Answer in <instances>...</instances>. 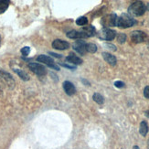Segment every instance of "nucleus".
Wrapping results in <instances>:
<instances>
[{
  "instance_id": "obj_1",
  "label": "nucleus",
  "mask_w": 149,
  "mask_h": 149,
  "mask_svg": "<svg viewBox=\"0 0 149 149\" xmlns=\"http://www.w3.org/2000/svg\"><path fill=\"white\" fill-rule=\"evenodd\" d=\"M146 11V6L142 1L134 2L128 8V13L134 17H140L145 14Z\"/></svg>"
},
{
  "instance_id": "obj_2",
  "label": "nucleus",
  "mask_w": 149,
  "mask_h": 149,
  "mask_svg": "<svg viewBox=\"0 0 149 149\" xmlns=\"http://www.w3.org/2000/svg\"><path fill=\"white\" fill-rule=\"evenodd\" d=\"M135 23H136V20L127 14H123L117 19V26L122 29H127V28L133 27Z\"/></svg>"
},
{
  "instance_id": "obj_3",
  "label": "nucleus",
  "mask_w": 149,
  "mask_h": 149,
  "mask_svg": "<svg viewBox=\"0 0 149 149\" xmlns=\"http://www.w3.org/2000/svg\"><path fill=\"white\" fill-rule=\"evenodd\" d=\"M117 19H118L117 15L110 14L103 17L101 20V23L103 27L108 29V27H115V26H117Z\"/></svg>"
},
{
  "instance_id": "obj_4",
  "label": "nucleus",
  "mask_w": 149,
  "mask_h": 149,
  "mask_svg": "<svg viewBox=\"0 0 149 149\" xmlns=\"http://www.w3.org/2000/svg\"><path fill=\"white\" fill-rule=\"evenodd\" d=\"M116 37V32L111 29H102L100 30V32L98 33V38L100 40H113V38Z\"/></svg>"
},
{
  "instance_id": "obj_5",
  "label": "nucleus",
  "mask_w": 149,
  "mask_h": 149,
  "mask_svg": "<svg viewBox=\"0 0 149 149\" xmlns=\"http://www.w3.org/2000/svg\"><path fill=\"white\" fill-rule=\"evenodd\" d=\"M29 69L33 72L35 74L38 75V76H44L47 74V70L43 65L38 63H35V62H31L28 65Z\"/></svg>"
},
{
  "instance_id": "obj_6",
  "label": "nucleus",
  "mask_w": 149,
  "mask_h": 149,
  "mask_svg": "<svg viewBox=\"0 0 149 149\" xmlns=\"http://www.w3.org/2000/svg\"><path fill=\"white\" fill-rule=\"evenodd\" d=\"M37 61L38 62H42L44 64H46V65H48L49 68H52L56 70H60V67L57 65V64H55L53 59H51L50 57L47 56V55H40L38 58H37Z\"/></svg>"
},
{
  "instance_id": "obj_7",
  "label": "nucleus",
  "mask_w": 149,
  "mask_h": 149,
  "mask_svg": "<svg viewBox=\"0 0 149 149\" xmlns=\"http://www.w3.org/2000/svg\"><path fill=\"white\" fill-rule=\"evenodd\" d=\"M131 38L135 43H141V42H144L147 40V35L143 31L134 30L131 33Z\"/></svg>"
},
{
  "instance_id": "obj_8",
  "label": "nucleus",
  "mask_w": 149,
  "mask_h": 149,
  "mask_svg": "<svg viewBox=\"0 0 149 149\" xmlns=\"http://www.w3.org/2000/svg\"><path fill=\"white\" fill-rule=\"evenodd\" d=\"M0 78H1L2 80L5 81V82L8 84V86L11 89H13L15 87V80L14 78L11 76V74H9L8 72H5L3 70H0Z\"/></svg>"
},
{
  "instance_id": "obj_9",
  "label": "nucleus",
  "mask_w": 149,
  "mask_h": 149,
  "mask_svg": "<svg viewBox=\"0 0 149 149\" xmlns=\"http://www.w3.org/2000/svg\"><path fill=\"white\" fill-rule=\"evenodd\" d=\"M72 48L81 55H85L87 52V43L83 40H77L73 43Z\"/></svg>"
},
{
  "instance_id": "obj_10",
  "label": "nucleus",
  "mask_w": 149,
  "mask_h": 149,
  "mask_svg": "<svg viewBox=\"0 0 149 149\" xmlns=\"http://www.w3.org/2000/svg\"><path fill=\"white\" fill-rule=\"evenodd\" d=\"M67 37L70 38H89V36L82 29L69 31L67 33Z\"/></svg>"
},
{
  "instance_id": "obj_11",
  "label": "nucleus",
  "mask_w": 149,
  "mask_h": 149,
  "mask_svg": "<svg viewBox=\"0 0 149 149\" xmlns=\"http://www.w3.org/2000/svg\"><path fill=\"white\" fill-rule=\"evenodd\" d=\"M63 89H64V92H65L66 94L69 96H72L76 93L75 86L73 85V83H72L69 81H66L63 82Z\"/></svg>"
},
{
  "instance_id": "obj_12",
  "label": "nucleus",
  "mask_w": 149,
  "mask_h": 149,
  "mask_svg": "<svg viewBox=\"0 0 149 149\" xmlns=\"http://www.w3.org/2000/svg\"><path fill=\"white\" fill-rule=\"evenodd\" d=\"M52 47L56 49L63 50V49H67L70 48V43L67 41L61 40H55L52 42Z\"/></svg>"
},
{
  "instance_id": "obj_13",
  "label": "nucleus",
  "mask_w": 149,
  "mask_h": 149,
  "mask_svg": "<svg viewBox=\"0 0 149 149\" xmlns=\"http://www.w3.org/2000/svg\"><path fill=\"white\" fill-rule=\"evenodd\" d=\"M102 57H103V59H104V61L107 63H109L110 65H112V66H115L116 65L117 60H116V58L113 55L110 54L108 52H102Z\"/></svg>"
},
{
  "instance_id": "obj_14",
  "label": "nucleus",
  "mask_w": 149,
  "mask_h": 149,
  "mask_svg": "<svg viewBox=\"0 0 149 149\" xmlns=\"http://www.w3.org/2000/svg\"><path fill=\"white\" fill-rule=\"evenodd\" d=\"M66 61L69 62V63H72V64H75V65H80L81 64L83 61L81 58H79L78 56L74 55L73 53H70L67 58H66Z\"/></svg>"
},
{
  "instance_id": "obj_15",
  "label": "nucleus",
  "mask_w": 149,
  "mask_h": 149,
  "mask_svg": "<svg viewBox=\"0 0 149 149\" xmlns=\"http://www.w3.org/2000/svg\"><path fill=\"white\" fill-rule=\"evenodd\" d=\"M14 72L21 78V79L23 80V81H29V76L28 75V73L26 72H24L23 70H21V69H17V68H14Z\"/></svg>"
},
{
  "instance_id": "obj_16",
  "label": "nucleus",
  "mask_w": 149,
  "mask_h": 149,
  "mask_svg": "<svg viewBox=\"0 0 149 149\" xmlns=\"http://www.w3.org/2000/svg\"><path fill=\"white\" fill-rule=\"evenodd\" d=\"M81 29L89 36V38L93 37L95 35V33H96V29H95L94 27H93V26H87V27H84Z\"/></svg>"
},
{
  "instance_id": "obj_17",
  "label": "nucleus",
  "mask_w": 149,
  "mask_h": 149,
  "mask_svg": "<svg viewBox=\"0 0 149 149\" xmlns=\"http://www.w3.org/2000/svg\"><path fill=\"white\" fill-rule=\"evenodd\" d=\"M148 125H147V123L143 121V122H141V124H140V128H139V132L141 134V135H143V136H146V135L148 133Z\"/></svg>"
},
{
  "instance_id": "obj_18",
  "label": "nucleus",
  "mask_w": 149,
  "mask_h": 149,
  "mask_svg": "<svg viewBox=\"0 0 149 149\" xmlns=\"http://www.w3.org/2000/svg\"><path fill=\"white\" fill-rule=\"evenodd\" d=\"M9 3L8 0H0V14H2L8 8Z\"/></svg>"
},
{
  "instance_id": "obj_19",
  "label": "nucleus",
  "mask_w": 149,
  "mask_h": 149,
  "mask_svg": "<svg viewBox=\"0 0 149 149\" xmlns=\"http://www.w3.org/2000/svg\"><path fill=\"white\" fill-rule=\"evenodd\" d=\"M93 99L95 102H97L98 104H102L103 102H104V98L98 93H95L93 96Z\"/></svg>"
},
{
  "instance_id": "obj_20",
  "label": "nucleus",
  "mask_w": 149,
  "mask_h": 149,
  "mask_svg": "<svg viewBox=\"0 0 149 149\" xmlns=\"http://www.w3.org/2000/svg\"><path fill=\"white\" fill-rule=\"evenodd\" d=\"M97 51V46L93 43H89L87 44V52L90 53H95Z\"/></svg>"
},
{
  "instance_id": "obj_21",
  "label": "nucleus",
  "mask_w": 149,
  "mask_h": 149,
  "mask_svg": "<svg viewBox=\"0 0 149 149\" xmlns=\"http://www.w3.org/2000/svg\"><path fill=\"white\" fill-rule=\"evenodd\" d=\"M87 23H88V19H87L86 17H81L76 20V24L79 25V26H84V25H86Z\"/></svg>"
},
{
  "instance_id": "obj_22",
  "label": "nucleus",
  "mask_w": 149,
  "mask_h": 149,
  "mask_svg": "<svg viewBox=\"0 0 149 149\" xmlns=\"http://www.w3.org/2000/svg\"><path fill=\"white\" fill-rule=\"evenodd\" d=\"M117 40H118L119 43H124V42H125V40H126V35L124 34V33L118 34V36H117Z\"/></svg>"
},
{
  "instance_id": "obj_23",
  "label": "nucleus",
  "mask_w": 149,
  "mask_h": 149,
  "mask_svg": "<svg viewBox=\"0 0 149 149\" xmlns=\"http://www.w3.org/2000/svg\"><path fill=\"white\" fill-rule=\"evenodd\" d=\"M20 52H21L22 55H24V56H28V55L29 54V52H30V48H29V47H24V48L21 49Z\"/></svg>"
},
{
  "instance_id": "obj_24",
  "label": "nucleus",
  "mask_w": 149,
  "mask_h": 149,
  "mask_svg": "<svg viewBox=\"0 0 149 149\" xmlns=\"http://www.w3.org/2000/svg\"><path fill=\"white\" fill-rule=\"evenodd\" d=\"M114 86L117 87V88H123V87H125V83L121 81H117L114 82Z\"/></svg>"
},
{
  "instance_id": "obj_25",
  "label": "nucleus",
  "mask_w": 149,
  "mask_h": 149,
  "mask_svg": "<svg viewBox=\"0 0 149 149\" xmlns=\"http://www.w3.org/2000/svg\"><path fill=\"white\" fill-rule=\"evenodd\" d=\"M144 95L146 99H149V86H146L144 90Z\"/></svg>"
},
{
  "instance_id": "obj_26",
  "label": "nucleus",
  "mask_w": 149,
  "mask_h": 149,
  "mask_svg": "<svg viewBox=\"0 0 149 149\" xmlns=\"http://www.w3.org/2000/svg\"><path fill=\"white\" fill-rule=\"evenodd\" d=\"M60 65L63 66V67H66L68 69H72V70H75L76 69V66H72V65H68V64H65V63H60Z\"/></svg>"
},
{
  "instance_id": "obj_27",
  "label": "nucleus",
  "mask_w": 149,
  "mask_h": 149,
  "mask_svg": "<svg viewBox=\"0 0 149 149\" xmlns=\"http://www.w3.org/2000/svg\"><path fill=\"white\" fill-rule=\"evenodd\" d=\"M106 47H108V49H112V50H116V48L114 45H111V44H106Z\"/></svg>"
},
{
  "instance_id": "obj_28",
  "label": "nucleus",
  "mask_w": 149,
  "mask_h": 149,
  "mask_svg": "<svg viewBox=\"0 0 149 149\" xmlns=\"http://www.w3.org/2000/svg\"><path fill=\"white\" fill-rule=\"evenodd\" d=\"M50 55H52L53 57H56V58H61V56L60 54H56V53H53V52H49Z\"/></svg>"
},
{
  "instance_id": "obj_29",
  "label": "nucleus",
  "mask_w": 149,
  "mask_h": 149,
  "mask_svg": "<svg viewBox=\"0 0 149 149\" xmlns=\"http://www.w3.org/2000/svg\"><path fill=\"white\" fill-rule=\"evenodd\" d=\"M133 149H139V147H138L137 146H134L133 147Z\"/></svg>"
},
{
  "instance_id": "obj_30",
  "label": "nucleus",
  "mask_w": 149,
  "mask_h": 149,
  "mask_svg": "<svg viewBox=\"0 0 149 149\" xmlns=\"http://www.w3.org/2000/svg\"><path fill=\"white\" fill-rule=\"evenodd\" d=\"M0 46H1V37H0Z\"/></svg>"
},
{
  "instance_id": "obj_31",
  "label": "nucleus",
  "mask_w": 149,
  "mask_h": 149,
  "mask_svg": "<svg viewBox=\"0 0 149 149\" xmlns=\"http://www.w3.org/2000/svg\"><path fill=\"white\" fill-rule=\"evenodd\" d=\"M147 146H148V149H149V140H148V144H147Z\"/></svg>"
},
{
  "instance_id": "obj_32",
  "label": "nucleus",
  "mask_w": 149,
  "mask_h": 149,
  "mask_svg": "<svg viewBox=\"0 0 149 149\" xmlns=\"http://www.w3.org/2000/svg\"><path fill=\"white\" fill-rule=\"evenodd\" d=\"M147 48H148V49H149V42H148V45H147Z\"/></svg>"
}]
</instances>
